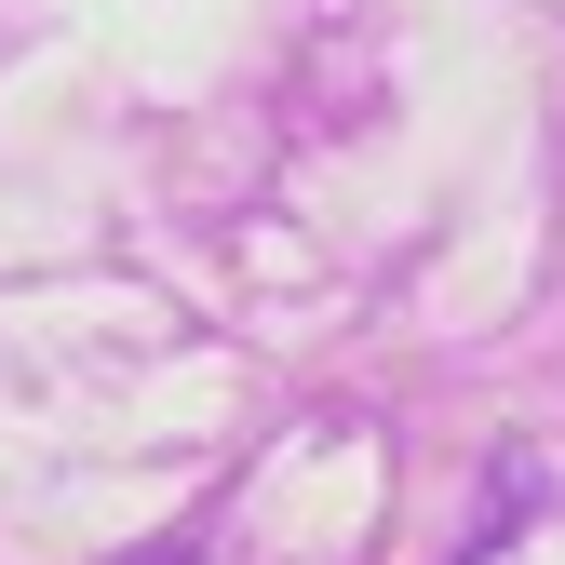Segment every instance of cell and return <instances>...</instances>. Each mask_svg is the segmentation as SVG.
<instances>
[{
  "label": "cell",
  "mask_w": 565,
  "mask_h": 565,
  "mask_svg": "<svg viewBox=\"0 0 565 565\" xmlns=\"http://www.w3.org/2000/svg\"><path fill=\"white\" fill-rule=\"evenodd\" d=\"M135 565H202V525H175L162 552H135Z\"/></svg>",
  "instance_id": "1"
}]
</instances>
